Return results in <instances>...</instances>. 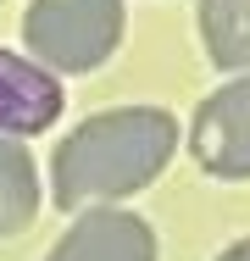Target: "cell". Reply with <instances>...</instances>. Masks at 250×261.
Listing matches in <instances>:
<instances>
[{"label": "cell", "instance_id": "6da1fadb", "mask_svg": "<svg viewBox=\"0 0 250 261\" xmlns=\"http://www.w3.org/2000/svg\"><path fill=\"white\" fill-rule=\"evenodd\" d=\"M178 156V117L161 106H111L84 117L50 156V200L61 211L111 206L150 189Z\"/></svg>", "mask_w": 250, "mask_h": 261}, {"label": "cell", "instance_id": "5b68a950", "mask_svg": "<svg viewBox=\"0 0 250 261\" xmlns=\"http://www.w3.org/2000/svg\"><path fill=\"white\" fill-rule=\"evenodd\" d=\"M61 78H50L45 67H34L22 50L0 45V134L6 139H34L61 117Z\"/></svg>", "mask_w": 250, "mask_h": 261}, {"label": "cell", "instance_id": "8992f818", "mask_svg": "<svg viewBox=\"0 0 250 261\" xmlns=\"http://www.w3.org/2000/svg\"><path fill=\"white\" fill-rule=\"evenodd\" d=\"M39 161L28 156L22 139H6L0 134V239L6 233H22L34 217H39Z\"/></svg>", "mask_w": 250, "mask_h": 261}, {"label": "cell", "instance_id": "277c9868", "mask_svg": "<svg viewBox=\"0 0 250 261\" xmlns=\"http://www.w3.org/2000/svg\"><path fill=\"white\" fill-rule=\"evenodd\" d=\"M156 228L139 211L89 206L67 222V233L50 245L45 261H156Z\"/></svg>", "mask_w": 250, "mask_h": 261}, {"label": "cell", "instance_id": "ba28073f", "mask_svg": "<svg viewBox=\"0 0 250 261\" xmlns=\"http://www.w3.org/2000/svg\"><path fill=\"white\" fill-rule=\"evenodd\" d=\"M217 261H250V233H245V239H234V245H228Z\"/></svg>", "mask_w": 250, "mask_h": 261}, {"label": "cell", "instance_id": "7a4b0ae2", "mask_svg": "<svg viewBox=\"0 0 250 261\" xmlns=\"http://www.w3.org/2000/svg\"><path fill=\"white\" fill-rule=\"evenodd\" d=\"M122 28H128L122 0H28L22 11L28 61L45 67L50 78L106 67L122 45Z\"/></svg>", "mask_w": 250, "mask_h": 261}, {"label": "cell", "instance_id": "52a82bcc", "mask_svg": "<svg viewBox=\"0 0 250 261\" xmlns=\"http://www.w3.org/2000/svg\"><path fill=\"white\" fill-rule=\"evenodd\" d=\"M200 39L222 72H250V0H200Z\"/></svg>", "mask_w": 250, "mask_h": 261}, {"label": "cell", "instance_id": "3957f363", "mask_svg": "<svg viewBox=\"0 0 250 261\" xmlns=\"http://www.w3.org/2000/svg\"><path fill=\"white\" fill-rule=\"evenodd\" d=\"M189 150L222 184H245L250 178V72H234L222 89H211L195 106Z\"/></svg>", "mask_w": 250, "mask_h": 261}]
</instances>
